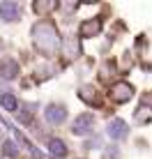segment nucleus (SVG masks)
Segmentation results:
<instances>
[{
	"mask_svg": "<svg viewBox=\"0 0 152 159\" xmlns=\"http://www.w3.org/2000/svg\"><path fill=\"white\" fill-rule=\"evenodd\" d=\"M35 39H37V46H39L42 51H53V48L58 46L56 30H53V25H48V23H42V25L35 28Z\"/></svg>",
	"mask_w": 152,
	"mask_h": 159,
	"instance_id": "f257e3e1",
	"label": "nucleus"
},
{
	"mask_svg": "<svg viewBox=\"0 0 152 159\" xmlns=\"http://www.w3.org/2000/svg\"><path fill=\"white\" fill-rule=\"evenodd\" d=\"M92 129H95V118H92L90 113H83V116H78V118L74 120V134L85 136Z\"/></svg>",
	"mask_w": 152,
	"mask_h": 159,
	"instance_id": "f03ea898",
	"label": "nucleus"
},
{
	"mask_svg": "<svg viewBox=\"0 0 152 159\" xmlns=\"http://www.w3.org/2000/svg\"><path fill=\"white\" fill-rule=\"evenodd\" d=\"M21 14V7L16 2H2L0 5V16H2L5 21H16Z\"/></svg>",
	"mask_w": 152,
	"mask_h": 159,
	"instance_id": "7ed1b4c3",
	"label": "nucleus"
},
{
	"mask_svg": "<svg viewBox=\"0 0 152 159\" xmlns=\"http://www.w3.org/2000/svg\"><path fill=\"white\" fill-rule=\"evenodd\" d=\"M132 95H134V88L129 83H118L113 88V99L115 102H127V99H132Z\"/></svg>",
	"mask_w": 152,
	"mask_h": 159,
	"instance_id": "20e7f679",
	"label": "nucleus"
},
{
	"mask_svg": "<svg viewBox=\"0 0 152 159\" xmlns=\"http://www.w3.org/2000/svg\"><path fill=\"white\" fill-rule=\"evenodd\" d=\"M108 134H111V139H124L127 136V125L122 120H113L108 125Z\"/></svg>",
	"mask_w": 152,
	"mask_h": 159,
	"instance_id": "39448f33",
	"label": "nucleus"
},
{
	"mask_svg": "<svg viewBox=\"0 0 152 159\" xmlns=\"http://www.w3.org/2000/svg\"><path fill=\"white\" fill-rule=\"evenodd\" d=\"M46 118H48V122H62L65 120V108L62 106H48V111H46Z\"/></svg>",
	"mask_w": 152,
	"mask_h": 159,
	"instance_id": "423d86ee",
	"label": "nucleus"
},
{
	"mask_svg": "<svg viewBox=\"0 0 152 159\" xmlns=\"http://www.w3.org/2000/svg\"><path fill=\"white\" fill-rule=\"evenodd\" d=\"M0 72L5 74V79H14L16 76V62L14 60H2L0 62Z\"/></svg>",
	"mask_w": 152,
	"mask_h": 159,
	"instance_id": "0eeeda50",
	"label": "nucleus"
},
{
	"mask_svg": "<svg viewBox=\"0 0 152 159\" xmlns=\"http://www.w3.org/2000/svg\"><path fill=\"white\" fill-rule=\"evenodd\" d=\"M95 32H99V21H88V23L81 25V35L83 37H90Z\"/></svg>",
	"mask_w": 152,
	"mask_h": 159,
	"instance_id": "6e6552de",
	"label": "nucleus"
},
{
	"mask_svg": "<svg viewBox=\"0 0 152 159\" xmlns=\"http://www.w3.org/2000/svg\"><path fill=\"white\" fill-rule=\"evenodd\" d=\"M0 104H2L7 111H16V108H19V102H16L14 95H2L0 97Z\"/></svg>",
	"mask_w": 152,
	"mask_h": 159,
	"instance_id": "1a4fd4ad",
	"label": "nucleus"
},
{
	"mask_svg": "<svg viewBox=\"0 0 152 159\" xmlns=\"http://www.w3.org/2000/svg\"><path fill=\"white\" fill-rule=\"evenodd\" d=\"M48 145H51V152H53L56 157H65V155H67V148H65V143H62V141L53 139V141H51Z\"/></svg>",
	"mask_w": 152,
	"mask_h": 159,
	"instance_id": "9d476101",
	"label": "nucleus"
},
{
	"mask_svg": "<svg viewBox=\"0 0 152 159\" xmlns=\"http://www.w3.org/2000/svg\"><path fill=\"white\" fill-rule=\"evenodd\" d=\"M5 155H9V157L16 155V145L12 143V141H7V143H5Z\"/></svg>",
	"mask_w": 152,
	"mask_h": 159,
	"instance_id": "9b49d317",
	"label": "nucleus"
}]
</instances>
